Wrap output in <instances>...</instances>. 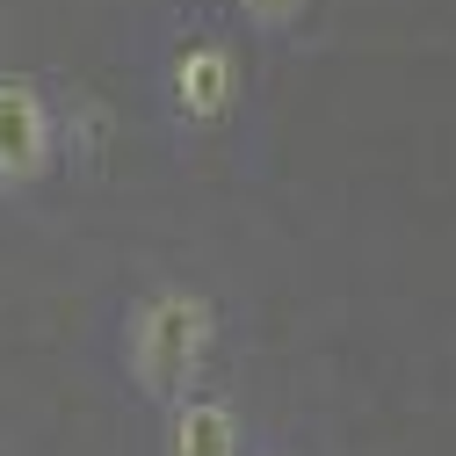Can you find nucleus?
Instances as JSON below:
<instances>
[{"label": "nucleus", "mask_w": 456, "mask_h": 456, "mask_svg": "<svg viewBox=\"0 0 456 456\" xmlns=\"http://www.w3.org/2000/svg\"><path fill=\"white\" fill-rule=\"evenodd\" d=\"M210 348H217V305H210L203 290L167 282V290H152V297L131 305V326H124V370H131L138 391H152V398H182V391H196Z\"/></svg>", "instance_id": "nucleus-1"}, {"label": "nucleus", "mask_w": 456, "mask_h": 456, "mask_svg": "<svg viewBox=\"0 0 456 456\" xmlns=\"http://www.w3.org/2000/svg\"><path fill=\"white\" fill-rule=\"evenodd\" d=\"M167 109H175V124H189V131L224 124L240 109V51L224 37L175 44V59H167Z\"/></svg>", "instance_id": "nucleus-2"}, {"label": "nucleus", "mask_w": 456, "mask_h": 456, "mask_svg": "<svg viewBox=\"0 0 456 456\" xmlns=\"http://www.w3.org/2000/svg\"><path fill=\"white\" fill-rule=\"evenodd\" d=\"M51 152H59V124L37 80H0V189H29L44 182Z\"/></svg>", "instance_id": "nucleus-3"}, {"label": "nucleus", "mask_w": 456, "mask_h": 456, "mask_svg": "<svg viewBox=\"0 0 456 456\" xmlns=\"http://www.w3.org/2000/svg\"><path fill=\"white\" fill-rule=\"evenodd\" d=\"M159 456H240V413L224 398L182 391L175 413H167V449Z\"/></svg>", "instance_id": "nucleus-4"}, {"label": "nucleus", "mask_w": 456, "mask_h": 456, "mask_svg": "<svg viewBox=\"0 0 456 456\" xmlns=\"http://www.w3.org/2000/svg\"><path fill=\"white\" fill-rule=\"evenodd\" d=\"M305 8L312 0H240V15L254 29H290V22H305Z\"/></svg>", "instance_id": "nucleus-5"}]
</instances>
